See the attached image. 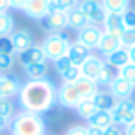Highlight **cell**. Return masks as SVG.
<instances>
[{"mask_svg":"<svg viewBox=\"0 0 135 135\" xmlns=\"http://www.w3.org/2000/svg\"><path fill=\"white\" fill-rule=\"evenodd\" d=\"M17 98L22 111L45 115L57 104V87L50 78L33 80V81L28 80L26 83H22Z\"/></svg>","mask_w":135,"mask_h":135,"instance_id":"6da1fadb","label":"cell"},{"mask_svg":"<svg viewBox=\"0 0 135 135\" xmlns=\"http://www.w3.org/2000/svg\"><path fill=\"white\" fill-rule=\"evenodd\" d=\"M11 135H46V122L43 115L30 111H19L9 122Z\"/></svg>","mask_w":135,"mask_h":135,"instance_id":"7a4b0ae2","label":"cell"},{"mask_svg":"<svg viewBox=\"0 0 135 135\" xmlns=\"http://www.w3.org/2000/svg\"><path fill=\"white\" fill-rule=\"evenodd\" d=\"M69 46H70V41H69V37H67L63 32H54V33H50V35L43 41V45H41V48H43L46 59H52V61H56V59L67 56Z\"/></svg>","mask_w":135,"mask_h":135,"instance_id":"3957f363","label":"cell"},{"mask_svg":"<svg viewBox=\"0 0 135 135\" xmlns=\"http://www.w3.org/2000/svg\"><path fill=\"white\" fill-rule=\"evenodd\" d=\"M111 115H113V120L117 126H129V124H135V104L131 98L128 100H117L115 107L111 109Z\"/></svg>","mask_w":135,"mask_h":135,"instance_id":"277c9868","label":"cell"},{"mask_svg":"<svg viewBox=\"0 0 135 135\" xmlns=\"http://www.w3.org/2000/svg\"><path fill=\"white\" fill-rule=\"evenodd\" d=\"M78 8L81 9V13L85 15L89 24H102L105 19V9L102 6L100 0H81L78 2Z\"/></svg>","mask_w":135,"mask_h":135,"instance_id":"5b68a950","label":"cell"},{"mask_svg":"<svg viewBox=\"0 0 135 135\" xmlns=\"http://www.w3.org/2000/svg\"><path fill=\"white\" fill-rule=\"evenodd\" d=\"M81 102L80 93L74 83H61L57 87V104L67 107V109H76L78 104Z\"/></svg>","mask_w":135,"mask_h":135,"instance_id":"8992f818","label":"cell"},{"mask_svg":"<svg viewBox=\"0 0 135 135\" xmlns=\"http://www.w3.org/2000/svg\"><path fill=\"white\" fill-rule=\"evenodd\" d=\"M107 87H109V93H111V96L115 100H128V98H131V94L135 91V85L129 83V81H126L120 76H115L113 81Z\"/></svg>","mask_w":135,"mask_h":135,"instance_id":"52a82bcc","label":"cell"},{"mask_svg":"<svg viewBox=\"0 0 135 135\" xmlns=\"http://www.w3.org/2000/svg\"><path fill=\"white\" fill-rule=\"evenodd\" d=\"M102 33H104V32L100 30V26H96V24H87V26H83V28L78 32V43H81V45H85L89 50H93V48L98 46V41H100Z\"/></svg>","mask_w":135,"mask_h":135,"instance_id":"ba28073f","label":"cell"},{"mask_svg":"<svg viewBox=\"0 0 135 135\" xmlns=\"http://www.w3.org/2000/svg\"><path fill=\"white\" fill-rule=\"evenodd\" d=\"M104 32L117 37L118 41L122 39L124 35V24H122V13H105V19H104ZM122 45V43H120Z\"/></svg>","mask_w":135,"mask_h":135,"instance_id":"9c48e42d","label":"cell"},{"mask_svg":"<svg viewBox=\"0 0 135 135\" xmlns=\"http://www.w3.org/2000/svg\"><path fill=\"white\" fill-rule=\"evenodd\" d=\"M48 4H50V0H28V4L24 6L22 13L28 19L43 21L46 17V13H48Z\"/></svg>","mask_w":135,"mask_h":135,"instance_id":"30bf717a","label":"cell"},{"mask_svg":"<svg viewBox=\"0 0 135 135\" xmlns=\"http://www.w3.org/2000/svg\"><path fill=\"white\" fill-rule=\"evenodd\" d=\"M102 65H104V59L100 57V56H94V54H91L81 65H80V72H81V76H85V78H91V80H98V76H100V70H102Z\"/></svg>","mask_w":135,"mask_h":135,"instance_id":"8fae6325","label":"cell"},{"mask_svg":"<svg viewBox=\"0 0 135 135\" xmlns=\"http://www.w3.org/2000/svg\"><path fill=\"white\" fill-rule=\"evenodd\" d=\"M21 87H22V83L19 81V78L2 74V80H0V98H9L11 100L13 96H19Z\"/></svg>","mask_w":135,"mask_h":135,"instance_id":"7c38bea8","label":"cell"},{"mask_svg":"<svg viewBox=\"0 0 135 135\" xmlns=\"http://www.w3.org/2000/svg\"><path fill=\"white\" fill-rule=\"evenodd\" d=\"M9 39H11V43H13V50L17 52V54H22V52H26L28 48H32L35 43H33V35L28 32V30H17V32H13L11 35H9Z\"/></svg>","mask_w":135,"mask_h":135,"instance_id":"4fadbf2b","label":"cell"},{"mask_svg":"<svg viewBox=\"0 0 135 135\" xmlns=\"http://www.w3.org/2000/svg\"><path fill=\"white\" fill-rule=\"evenodd\" d=\"M74 85H76V89H78L81 100H93V98L96 96V93L100 91V85H98L94 80L85 78V76H80Z\"/></svg>","mask_w":135,"mask_h":135,"instance_id":"5bb4252c","label":"cell"},{"mask_svg":"<svg viewBox=\"0 0 135 135\" xmlns=\"http://www.w3.org/2000/svg\"><path fill=\"white\" fill-rule=\"evenodd\" d=\"M43 26L46 30H50L52 33L54 32H61L67 28V13L65 11H52V13H46V17L41 21Z\"/></svg>","mask_w":135,"mask_h":135,"instance_id":"9a60e30c","label":"cell"},{"mask_svg":"<svg viewBox=\"0 0 135 135\" xmlns=\"http://www.w3.org/2000/svg\"><path fill=\"white\" fill-rule=\"evenodd\" d=\"M91 56V50L85 46V45H81V43H70V46H69V50H67V57L72 61V65H76V67H80L87 57Z\"/></svg>","mask_w":135,"mask_h":135,"instance_id":"2e32d148","label":"cell"},{"mask_svg":"<svg viewBox=\"0 0 135 135\" xmlns=\"http://www.w3.org/2000/svg\"><path fill=\"white\" fill-rule=\"evenodd\" d=\"M19 56H21L22 67H24V65H32V63H45V61H46V56H45L43 48L37 46V45H33L32 48H28L26 52H22V54H19Z\"/></svg>","mask_w":135,"mask_h":135,"instance_id":"e0dca14e","label":"cell"},{"mask_svg":"<svg viewBox=\"0 0 135 135\" xmlns=\"http://www.w3.org/2000/svg\"><path fill=\"white\" fill-rule=\"evenodd\" d=\"M89 22H87V19H85V15L81 13V9L76 6V8H72L70 11H67V28H72V30H81L83 26H87Z\"/></svg>","mask_w":135,"mask_h":135,"instance_id":"ac0fdd59","label":"cell"},{"mask_svg":"<svg viewBox=\"0 0 135 135\" xmlns=\"http://www.w3.org/2000/svg\"><path fill=\"white\" fill-rule=\"evenodd\" d=\"M122 45H120V41L117 39V37H113V35H109V33H102V37H100V41H98V52L100 54H104V56H107V54H111V52H115V50H118Z\"/></svg>","mask_w":135,"mask_h":135,"instance_id":"d6986e66","label":"cell"},{"mask_svg":"<svg viewBox=\"0 0 135 135\" xmlns=\"http://www.w3.org/2000/svg\"><path fill=\"white\" fill-rule=\"evenodd\" d=\"M105 63H109L113 69H120V67L128 65V63H129V54H128V48L120 46L118 50H115V52L107 54V56H105Z\"/></svg>","mask_w":135,"mask_h":135,"instance_id":"ffe728a7","label":"cell"},{"mask_svg":"<svg viewBox=\"0 0 135 135\" xmlns=\"http://www.w3.org/2000/svg\"><path fill=\"white\" fill-rule=\"evenodd\" d=\"M89 124L94 126V128H100V129H109V128L117 126L115 120H113L111 111H96L93 115V118L89 120Z\"/></svg>","mask_w":135,"mask_h":135,"instance_id":"44dd1931","label":"cell"},{"mask_svg":"<svg viewBox=\"0 0 135 135\" xmlns=\"http://www.w3.org/2000/svg\"><path fill=\"white\" fill-rule=\"evenodd\" d=\"M22 69H24V74H26V78H28L30 81L46 78V70H48L46 61H45V63H32V65H24Z\"/></svg>","mask_w":135,"mask_h":135,"instance_id":"7402d4cb","label":"cell"},{"mask_svg":"<svg viewBox=\"0 0 135 135\" xmlns=\"http://www.w3.org/2000/svg\"><path fill=\"white\" fill-rule=\"evenodd\" d=\"M93 104L96 105L98 111H111L117 104V100L111 96V93H104V91H98L96 96L93 98Z\"/></svg>","mask_w":135,"mask_h":135,"instance_id":"603a6c76","label":"cell"},{"mask_svg":"<svg viewBox=\"0 0 135 135\" xmlns=\"http://www.w3.org/2000/svg\"><path fill=\"white\" fill-rule=\"evenodd\" d=\"M105 13H124L129 8V0H100Z\"/></svg>","mask_w":135,"mask_h":135,"instance_id":"cb8c5ba5","label":"cell"},{"mask_svg":"<svg viewBox=\"0 0 135 135\" xmlns=\"http://www.w3.org/2000/svg\"><path fill=\"white\" fill-rule=\"evenodd\" d=\"M15 28V19L9 11L0 13V37H9Z\"/></svg>","mask_w":135,"mask_h":135,"instance_id":"d4e9b609","label":"cell"},{"mask_svg":"<svg viewBox=\"0 0 135 135\" xmlns=\"http://www.w3.org/2000/svg\"><path fill=\"white\" fill-rule=\"evenodd\" d=\"M98 109H96V105L93 104V100H81L80 104H78V107H76V113L80 115V118H83V120H91L93 118V115L96 113Z\"/></svg>","mask_w":135,"mask_h":135,"instance_id":"484cf974","label":"cell"},{"mask_svg":"<svg viewBox=\"0 0 135 135\" xmlns=\"http://www.w3.org/2000/svg\"><path fill=\"white\" fill-rule=\"evenodd\" d=\"M117 76V72L113 70V67L109 65V63H105L104 61V65H102V70H100V76H98V80H96V83L98 85H109L111 81H113V78Z\"/></svg>","mask_w":135,"mask_h":135,"instance_id":"4316f807","label":"cell"},{"mask_svg":"<svg viewBox=\"0 0 135 135\" xmlns=\"http://www.w3.org/2000/svg\"><path fill=\"white\" fill-rule=\"evenodd\" d=\"M15 115V105L9 98H0V117H4L8 120H11Z\"/></svg>","mask_w":135,"mask_h":135,"instance_id":"83f0119b","label":"cell"},{"mask_svg":"<svg viewBox=\"0 0 135 135\" xmlns=\"http://www.w3.org/2000/svg\"><path fill=\"white\" fill-rule=\"evenodd\" d=\"M117 76H120V78H124L126 81H129V83L135 85V63H128V65L120 67L118 72H117Z\"/></svg>","mask_w":135,"mask_h":135,"instance_id":"f1b7e54d","label":"cell"},{"mask_svg":"<svg viewBox=\"0 0 135 135\" xmlns=\"http://www.w3.org/2000/svg\"><path fill=\"white\" fill-rule=\"evenodd\" d=\"M61 76V80H63V83H76V80L81 76V72H80V67H76V65H72L70 69H67L63 74H59Z\"/></svg>","mask_w":135,"mask_h":135,"instance_id":"f546056e","label":"cell"},{"mask_svg":"<svg viewBox=\"0 0 135 135\" xmlns=\"http://www.w3.org/2000/svg\"><path fill=\"white\" fill-rule=\"evenodd\" d=\"M122 46L124 48H129V46H135V28H126L124 30V35L120 39Z\"/></svg>","mask_w":135,"mask_h":135,"instance_id":"4dcf8cb0","label":"cell"},{"mask_svg":"<svg viewBox=\"0 0 135 135\" xmlns=\"http://www.w3.org/2000/svg\"><path fill=\"white\" fill-rule=\"evenodd\" d=\"M122 24H124V28H135V9L133 8H128L122 13Z\"/></svg>","mask_w":135,"mask_h":135,"instance_id":"1f68e13d","label":"cell"},{"mask_svg":"<svg viewBox=\"0 0 135 135\" xmlns=\"http://www.w3.org/2000/svg\"><path fill=\"white\" fill-rule=\"evenodd\" d=\"M52 2L56 4V8H57L59 11H65V13L78 6V0H52Z\"/></svg>","mask_w":135,"mask_h":135,"instance_id":"d6a6232c","label":"cell"},{"mask_svg":"<svg viewBox=\"0 0 135 135\" xmlns=\"http://www.w3.org/2000/svg\"><path fill=\"white\" fill-rule=\"evenodd\" d=\"M54 67H56L57 74H63L67 69H70V67H72V61H70L67 56H63V57H59V59H56V61H54Z\"/></svg>","mask_w":135,"mask_h":135,"instance_id":"836d02e7","label":"cell"},{"mask_svg":"<svg viewBox=\"0 0 135 135\" xmlns=\"http://www.w3.org/2000/svg\"><path fill=\"white\" fill-rule=\"evenodd\" d=\"M0 54H9L13 56L15 50H13V43L9 37H0Z\"/></svg>","mask_w":135,"mask_h":135,"instance_id":"e575fe53","label":"cell"},{"mask_svg":"<svg viewBox=\"0 0 135 135\" xmlns=\"http://www.w3.org/2000/svg\"><path fill=\"white\" fill-rule=\"evenodd\" d=\"M13 67V56L9 54H0V72L9 70Z\"/></svg>","mask_w":135,"mask_h":135,"instance_id":"d590c367","label":"cell"},{"mask_svg":"<svg viewBox=\"0 0 135 135\" xmlns=\"http://www.w3.org/2000/svg\"><path fill=\"white\" fill-rule=\"evenodd\" d=\"M65 135H89V129H87V126H81V124H76V126H72V128H69Z\"/></svg>","mask_w":135,"mask_h":135,"instance_id":"8d00e7d4","label":"cell"},{"mask_svg":"<svg viewBox=\"0 0 135 135\" xmlns=\"http://www.w3.org/2000/svg\"><path fill=\"white\" fill-rule=\"evenodd\" d=\"M26 4H28V0H9V6L13 9H19V11H22Z\"/></svg>","mask_w":135,"mask_h":135,"instance_id":"74e56055","label":"cell"},{"mask_svg":"<svg viewBox=\"0 0 135 135\" xmlns=\"http://www.w3.org/2000/svg\"><path fill=\"white\" fill-rule=\"evenodd\" d=\"M102 135H124V131H122L118 126H113V128H109V129H104Z\"/></svg>","mask_w":135,"mask_h":135,"instance_id":"f35d334b","label":"cell"},{"mask_svg":"<svg viewBox=\"0 0 135 135\" xmlns=\"http://www.w3.org/2000/svg\"><path fill=\"white\" fill-rule=\"evenodd\" d=\"M11 6H9V0H0V13H6L9 11Z\"/></svg>","mask_w":135,"mask_h":135,"instance_id":"ab89813d","label":"cell"},{"mask_svg":"<svg viewBox=\"0 0 135 135\" xmlns=\"http://www.w3.org/2000/svg\"><path fill=\"white\" fill-rule=\"evenodd\" d=\"M87 129H89V135H102V133H104V129L94 128V126H91V124H87Z\"/></svg>","mask_w":135,"mask_h":135,"instance_id":"60d3db41","label":"cell"},{"mask_svg":"<svg viewBox=\"0 0 135 135\" xmlns=\"http://www.w3.org/2000/svg\"><path fill=\"white\" fill-rule=\"evenodd\" d=\"M9 122H11V120L4 118V117H0V131H4L6 128H9Z\"/></svg>","mask_w":135,"mask_h":135,"instance_id":"b9f144b4","label":"cell"},{"mask_svg":"<svg viewBox=\"0 0 135 135\" xmlns=\"http://www.w3.org/2000/svg\"><path fill=\"white\" fill-rule=\"evenodd\" d=\"M124 135H135V124H129L124 128Z\"/></svg>","mask_w":135,"mask_h":135,"instance_id":"7bdbcfd3","label":"cell"},{"mask_svg":"<svg viewBox=\"0 0 135 135\" xmlns=\"http://www.w3.org/2000/svg\"><path fill=\"white\" fill-rule=\"evenodd\" d=\"M128 54H129V63H135V46H129Z\"/></svg>","mask_w":135,"mask_h":135,"instance_id":"ee69618b","label":"cell"},{"mask_svg":"<svg viewBox=\"0 0 135 135\" xmlns=\"http://www.w3.org/2000/svg\"><path fill=\"white\" fill-rule=\"evenodd\" d=\"M0 80H2V72H0Z\"/></svg>","mask_w":135,"mask_h":135,"instance_id":"f6af8a7d","label":"cell"}]
</instances>
